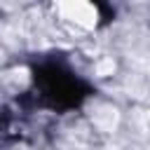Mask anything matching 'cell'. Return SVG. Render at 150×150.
I'll return each mask as SVG.
<instances>
[{
    "label": "cell",
    "instance_id": "1",
    "mask_svg": "<svg viewBox=\"0 0 150 150\" xmlns=\"http://www.w3.org/2000/svg\"><path fill=\"white\" fill-rule=\"evenodd\" d=\"M56 7L63 19L82 26V28H94L98 21V12L89 0H56Z\"/></svg>",
    "mask_w": 150,
    "mask_h": 150
},
{
    "label": "cell",
    "instance_id": "2",
    "mask_svg": "<svg viewBox=\"0 0 150 150\" xmlns=\"http://www.w3.org/2000/svg\"><path fill=\"white\" fill-rule=\"evenodd\" d=\"M91 120L101 131H112L120 122V112L112 105H96L94 112H91Z\"/></svg>",
    "mask_w": 150,
    "mask_h": 150
},
{
    "label": "cell",
    "instance_id": "3",
    "mask_svg": "<svg viewBox=\"0 0 150 150\" xmlns=\"http://www.w3.org/2000/svg\"><path fill=\"white\" fill-rule=\"evenodd\" d=\"M112 70H115V61H112V59H101V61L96 63V75H98V77L112 75Z\"/></svg>",
    "mask_w": 150,
    "mask_h": 150
},
{
    "label": "cell",
    "instance_id": "4",
    "mask_svg": "<svg viewBox=\"0 0 150 150\" xmlns=\"http://www.w3.org/2000/svg\"><path fill=\"white\" fill-rule=\"evenodd\" d=\"M28 0H0V9H7V12H12V9H19L21 5H26Z\"/></svg>",
    "mask_w": 150,
    "mask_h": 150
}]
</instances>
